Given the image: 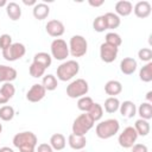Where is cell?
Masks as SVG:
<instances>
[{
    "mask_svg": "<svg viewBox=\"0 0 152 152\" xmlns=\"http://www.w3.org/2000/svg\"><path fill=\"white\" fill-rule=\"evenodd\" d=\"M12 142L19 150V152H36L38 139L33 132L25 131L17 133L13 137Z\"/></svg>",
    "mask_w": 152,
    "mask_h": 152,
    "instance_id": "1",
    "label": "cell"
},
{
    "mask_svg": "<svg viewBox=\"0 0 152 152\" xmlns=\"http://www.w3.org/2000/svg\"><path fill=\"white\" fill-rule=\"evenodd\" d=\"M120 129V122L116 119H107L96 125L95 133L100 139H109Z\"/></svg>",
    "mask_w": 152,
    "mask_h": 152,
    "instance_id": "2",
    "label": "cell"
},
{
    "mask_svg": "<svg viewBox=\"0 0 152 152\" xmlns=\"http://www.w3.org/2000/svg\"><path fill=\"white\" fill-rule=\"evenodd\" d=\"M80 71V64L78 62L70 59V61H65L63 63H61L57 68V78L59 81L66 82L70 81L71 78H74Z\"/></svg>",
    "mask_w": 152,
    "mask_h": 152,
    "instance_id": "3",
    "label": "cell"
},
{
    "mask_svg": "<svg viewBox=\"0 0 152 152\" xmlns=\"http://www.w3.org/2000/svg\"><path fill=\"white\" fill-rule=\"evenodd\" d=\"M94 120L89 116L88 113L80 114L72 122V133L76 135H86L94 127Z\"/></svg>",
    "mask_w": 152,
    "mask_h": 152,
    "instance_id": "4",
    "label": "cell"
},
{
    "mask_svg": "<svg viewBox=\"0 0 152 152\" xmlns=\"http://www.w3.org/2000/svg\"><path fill=\"white\" fill-rule=\"evenodd\" d=\"M69 53L72 57H83L88 50V42L81 34H75L70 38L69 42Z\"/></svg>",
    "mask_w": 152,
    "mask_h": 152,
    "instance_id": "5",
    "label": "cell"
},
{
    "mask_svg": "<svg viewBox=\"0 0 152 152\" xmlns=\"http://www.w3.org/2000/svg\"><path fill=\"white\" fill-rule=\"evenodd\" d=\"M89 90L88 82L83 78H76L72 82L69 83L66 87V95L70 99H80L82 96H86Z\"/></svg>",
    "mask_w": 152,
    "mask_h": 152,
    "instance_id": "6",
    "label": "cell"
},
{
    "mask_svg": "<svg viewBox=\"0 0 152 152\" xmlns=\"http://www.w3.org/2000/svg\"><path fill=\"white\" fill-rule=\"evenodd\" d=\"M51 57L57 61H64L69 56V46L62 38H56L51 43Z\"/></svg>",
    "mask_w": 152,
    "mask_h": 152,
    "instance_id": "7",
    "label": "cell"
},
{
    "mask_svg": "<svg viewBox=\"0 0 152 152\" xmlns=\"http://www.w3.org/2000/svg\"><path fill=\"white\" fill-rule=\"evenodd\" d=\"M138 137H139V135H138L137 131L134 129V127H133V126H127V127L124 128V131L119 134L118 142H119V145H120L121 147H124V148H131V147L135 144Z\"/></svg>",
    "mask_w": 152,
    "mask_h": 152,
    "instance_id": "8",
    "label": "cell"
},
{
    "mask_svg": "<svg viewBox=\"0 0 152 152\" xmlns=\"http://www.w3.org/2000/svg\"><path fill=\"white\" fill-rule=\"evenodd\" d=\"M26 53V48L21 43H12L10 48L2 51V57L8 62H14L24 57Z\"/></svg>",
    "mask_w": 152,
    "mask_h": 152,
    "instance_id": "9",
    "label": "cell"
},
{
    "mask_svg": "<svg viewBox=\"0 0 152 152\" xmlns=\"http://www.w3.org/2000/svg\"><path fill=\"white\" fill-rule=\"evenodd\" d=\"M119 52V48L109 45L107 43H102L100 45V57L104 63H112L116 59Z\"/></svg>",
    "mask_w": 152,
    "mask_h": 152,
    "instance_id": "10",
    "label": "cell"
},
{
    "mask_svg": "<svg viewBox=\"0 0 152 152\" xmlns=\"http://www.w3.org/2000/svg\"><path fill=\"white\" fill-rule=\"evenodd\" d=\"M45 94H46L45 88L42 84L36 83L26 93V100L30 102H39L45 97Z\"/></svg>",
    "mask_w": 152,
    "mask_h": 152,
    "instance_id": "11",
    "label": "cell"
},
{
    "mask_svg": "<svg viewBox=\"0 0 152 152\" xmlns=\"http://www.w3.org/2000/svg\"><path fill=\"white\" fill-rule=\"evenodd\" d=\"M45 30L48 32L49 36L51 37H61L64 31H65V27L63 25V23L61 20H57V19H52V20H49L45 25Z\"/></svg>",
    "mask_w": 152,
    "mask_h": 152,
    "instance_id": "12",
    "label": "cell"
},
{
    "mask_svg": "<svg viewBox=\"0 0 152 152\" xmlns=\"http://www.w3.org/2000/svg\"><path fill=\"white\" fill-rule=\"evenodd\" d=\"M151 11H152V6L148 1L146 0H142V1H138L134 7H133V12L134 14L140 18V19H145L147 18L150 14H151Z\"/></svg>",
    "mask_w": 152,
    "mask_h": 152,
    "instance_id": "13",
    "label": "cell"
},
{
    "mask_svg": "<svg viewBox=\"0 0 152 152\" xmlns=\"http://www.w3.org/2000/svg\"><path fill=\"white\" fill-rule=\"evenodd\" d=\"M68 144L72 150L81 151L87 145V138H86V135H76V134L71 133L68 138Z\"/></svg>",
    "mask_w": 152,
    "mask_h": 152,
    "instance_id": "14",
    "label": "cell"
},
{
    "mask_svg": "<svg viewBox=\"0 0 152 152\" xmlns=\"http://www.w3.org/2000/svg\"><path fill=\"white\" fill-rule=\"evenodd\" d=\"M17 70L12 66L0 64V82H12L17 78Z\"/></svg>",
    "mask_w": 152,
    "mask_h": 152,
    "instance_id": "15",
    "label": "cell"
},
{
    "mask_svg": "<svg viewBox=\"0 0 152 152\" xmlns=\"http://www.w3.org/2000/svg\"><path fill=\"white\" fill-rule=\"evenodd\" d=\"M137 61L132 57H125L121 62H120V70L122 74L125 75H132L134 74V71L137 70Z\"/></svg>",
    "mask_w": 152,
    "mask_h": 152,
    "instance_id": "16",
    "label": "cell"
},
{
    "mask_svg": "<svg viewBox=\"0 0 152 152\" xmlns=\"http://www.w3.org/2000/svg\"><path fill=\"white\" fill-rule=\"evenodd\" d=\"M119 110H120V114L124 118H127V119H131L137 114V107H135L134 102H132L129 100L124 101L122 103H120Z\"/></svg>",
    "mask_w": 152,
    "mask_h": 152,
    "instance_id": "17",
    "label": "cell"
},
{
    "mask_svg": "<svg viewBox=\"0 0 152 152\" xmlns=\"http://www.w3.org/2000/svg\"><path fill=\"white\" fill-rule=\"evenodd\" d=\"M115 14L121 17H127L133 12V5L131 1L127 0H120L115 4Z\"/></svg>",
    "mask_w": 152,
    "mask_h": 152,
    "instance_id": "18",
    "label": "cell"
},
{
    "mask_svg": "<svg viewBox=\"0 0 152 152\" xmlns=\"http://www.w3.org/2000/svg\"><path fill=\"white\" fill-rule=\"evenodd\" d=\"M32 13H33V17L38 20H44L48 18V15L50 14V7L44 4V2H37L34 6H33V10H32Z\"/></svg>",
    "mask_w": 152,
    "mask_h": 152,
    "instance_id": "19",
    "label": "cell"
},
{
    "mask_svg": "<svg viewBox=\"0 0 152 152\" xmlns=\"http://www.w3.org/2000/svg\"><path fill=\"white\" fill-rule=\"evenodd\" d=\"M122 91V84L116 80H110L104 84V93L109 96H116Z\"/></svg>",
    "mask_w": 152,
    "mask_h": 152,
    "instance_id": "20",
    "label": "cell"
},
{
    "mask_svg": "<svg viewBox=\"0 0 152 152\" xmlns=\"http://www.w3.org/2000/svg\"><path fill=\"white\" fill-rule=\"evenodd\" d=\"M6 13L11 20L15 21V20L20 19V17H21V8L17 2L12 1L6 5Z\"/></svg>",
    "mask_w": 152,
    "mask_h": 152,
    "instance_id": "21",
    "label": "cell"
},
{
    "mask_svg": "<svg viewBox=\"0 0 152 152\" xmlns=\"http://www.w3.org/2000/svg\"><path fill=\"white\" fill-rule=\"evenodd\" d=\"M50 145L56 151L63 150L65 147V145H66L65 137L62 133H55V134H52L51 138H50Z\"/></svg>",
    "mask_w": 152,
    "mask_h": 152,
    "instance_id": "22",
    "label": "cell"
},
{
    "mask_svg": "<svg viewBox=\"0 0 152 152\" xmlns=\"http://www.w3.org/2000/svg\"><path fill=\"white\" fill-rule=\"evenodd\" d=\"M33 62L39 64V65H42L43 68L48 69L51 65V63H52V57L48 52H43L42 51V52H37L33 56Z\"/></svg>",
    "mask_w": 152,
    "mask_h": 152,
    "instance_id": "23",
    "label": "cell"
},
{
    "mask_svg": "<svg viewBox=\"0 0 152 152\" xmlns=\"http://www.w3.org/2000/svg\"><path fill=\"white\" fill-rule=\"evenodd\" d=\"M134 129L137 131L138 135H141V137H146L148 133H150V122L147 120H144V119H138L134 124Z\"/></svg>",
    "mask_w": 152,
    "mask_h": 152,
    "instance_id": "24",
    "label": "cell"
},
{
    "mask_svg": "<svg viewBox=\"0 0 152 152\" xmlns=\"http://www.w3.org/2000/svg\"><path fill=\"white\" fill-rule=\"evenodd\" d=\"M104 110L109 114H113L115 112L119 110V107H120V101L118 97H114V96H109L108 99H106L104 101Z\"/></svg>",
    "mask_w": 152,
    "mask_h": 152,
    "instance_id": "25",
    "label": "cell"
},
{
    "mask_svg": "<svg viewBox=\"0 0 152 152\" xmlns=\"http://www.w3.org/2000/svg\"><path fill=\"white\" fill-rule=\"evenodd\" d=\"M104 15V19H106V23H107V28H118L121 24V19L119 15H116L115 13L113 12H107Z\"/></svg>",
    "mask_w": 152,
    "mask_h": 152,
    "instance_id": "26",
    "label": "cell"
},
{
    "mask_svg": "<svg viewBox=\"0 0 152 152\" xmlns=\"http://www.w3.org/2000/svg\"><path fill=\"white\" fill-rule=\"evenodd\" d=\"M42 86L45 88V90L48 91H53L57 86H58V82H57V78L56 76H53L52 74H48L43 77V81H42Z\"/></svg>",
    "mask_w": 152,
    "mask_h": 152,
    "instance_id": "27",
    "label": "cell"
},
{
    "mask_svg": "<svg viewBox=\"0 0 152 152\" xmlns=\"http://www.w3.org/2000/svg\"><path fill=\"white\" fill-rule=\"evenodd\" d=\"M139 78L145 82V83H148L152 81V62H148L146 63L139 71Z\"/></svg>",
    "mask_w": 152,
    "mask_h": 152,
    "instance_id": "28",
    "label": "cell"
},
{
    "mask_svg": "<svg viewBox=\"0 0 152 152\" xmlns=\"http://www.w3.org/2000/svg\"><path fill=\"white\" fill-rule=\"evenodd\" d=\"M138 114L140 115V119L148 121L152 119V104L150 102H142L138 108Z\"/></svg>",
    "mask_w": 152,
    "mask_h": 152,
    "instance_id": "29",
    "label": "cell"
},
{
    "mask_svg": "<svg viewBox=\"0 0 152 152\" xmlns=\"http://www.w3.org/2000/svg\"><path fill=\"white\" fill-rule=\"evenodd\" d=\"M93 104H94L93 99L89 97V96H87V95L80 97L78 101H77V108L81 112H83V113H88L90 110V108L93 107Z\"/></svg>",
    "mask_w": 152,
    "mask_h": 152,
    "instance_id": "30",
    "label": "cell"
},
{
    "mask_svg": "<svg viewBox=\"0 0 152 152\" xmlns=\"http://www.w3.org/2000/svg\"><path fill=\"white\" fill-rule=\"evenodd\" d=\"M14 114H15V112L12 106L6 104V106L0 107V119L2 121H11L14 118Z\"/></svg>",
    "mask_w": 152,
    "mask_h": 152,
    "instance_id": "31",
    "label": "cell"
},
{
    "mask_svg": "<svg viewBox=\"0 0 152 152\" xmlns=\"http://www.w3.org/2000/svg\"><path fill=\"white\" fill-rule=\"evenodd\" d=\"M88 114H89V116L94 120V122H96V121H99V120L102 118V115H103V107H102L100 103H95V102H94V104H93V107L90 108V110L88 112Z\"/></svg>",
    "mask_w": 152,
    "mask_h": 152,
    "instance_id": "32",
    "label": "cell"
},
{
    "mask_svg": "<svg viewBox=\"0 0 152 152\" xmlns=\"http://www.w3.org/2000/svg\"><path fill=\"white\" fill-rule=\"evenodd\" d=\"M104 38H106V42H104V43H107V44H109V45H113V46H115V48H119V46L122 44L121 37H120V34H118L116 32H108Z\"/></svg>",
    "mask_w": 152,
    "mask_h": 152,
    "instance_id": "33",
    "label": "cell"
},
{
    "mask_svg": "<svg viewBox=\"0 0 152 152\" xmlns=\"http://www.w3.org/2000/svg\"><path fill=\"white\" fill-rule=\"evenodd\" d=\"M93 28L96 31V32H104L107 28V23H106V19H104V15H99L94 19L93 21Z\"/></svg>",
    "mask_w": 152,
    "mask_h": 152,
    "instance_id": "34",
    "label": "cell"
},
{
    "mask_svg": "<svg viewBox=\"0 0 152 152\" xmlns=\"http://www.w3.org/2000/svg\"><path fill=\"white\" fill-rule=\"evenodd\" d=\"M45 70H46L45 68H43L42 65H39V64L34 63V62H32V64H31L30 68H28V72H30V75H31L32 77H34V78H39V77H42V76L44 75Z\"/></svg>",
    "mask_w": 152,
    "mask_h": 152,
    "instance_id": "35",
    "label": "cell"
},
{
    "mask_svg": "<svg viewBox=\"0 0 152 152\" xmlns=\"http://www.w3.org/2000/svg\"><path fill=\"white\" fill-rule=\"evenodd\" d=\"M0 90L2 91V94L8 99L11 100L13 96H14V93H15V88L14 86L12 84V82H6L2 84V87L0 88Z\"/></svg>",
    "mask_w": 152,
    "mask_h": 152,
    "instance_id": "36",
    "label": "cell"
},
{
    "mask_svg": "<svg viewBox=\"0 0 152 152\" xmlns=\"http://www.w3.org/2000/svg\"><path fill=\"white\" fill-rule=\"evenodd\" d=\"M138 57H139V59L141 62L148 63L152 59V50L150 48H142V49H140L138 51Z\"/></svg>",
    "mask_w": 152,
    "mask_h": 152,
    "instance_id": "37",
    "label": "cell"
},
{
    "mask_svg": "<svg viewBox=\"0 0 152 152\" xmlns=\"http://www.w3.org/2000/svg\"><path fill=\"white\" fill-rule=\"evenodd\" d=\"M12 45V37L7 33H4L0 36V49L4 51L7 48H10Z\"/></svg>",
    "mask_w": 152,
    "mask_h": 152,
    "instance_id": "38",
    "label": "cell"
},
{
    "mask_svg": "<svg viewBox=\"0 0 152 152\" xmlns=\"http://www.w3.org/2000/svg\"><path fill=\"white\" fill-rule=\"evenodd\" d=\"M36 151L37 152H53V148L51 147L50 144L43 142V144H39L38 147H36Z\"/></svg>",
    "mask_w": 152,
    "mask_h": 152,
    "instance_id": "39",
    "label": "cell"
},
{
    "mask_svg": "<svg viewBox=\"0 0 152 152\" xmlns=\"http://www.w3.org/2000/svg\"><path fill=\"white\" fill-rule=\"evenodd\" d=\"M131 148L132 152H148V148L145 144H134Z\"/></svg>",
    "mask_w": 152,
    "mask_h": 152,
    "instance_id": "40",
    "label": "cell"
},
{
    "mask_svg": "<svg viewBox=\"0 0 152 152\" xmlns=\"http://www.w3.org/2000/svg\"><path fill=\"white\" fill-rule=\"evenodd\" d=\"M88 4L91 6V7H100L104 4V0H89Z\"/></svg>",
    "mask_w": 152,
    "mask_h": 152,
    "instance_id": "41",
    "label": "cell"
},
{
    "mask_svg": "<svg viewBox=\"0 0 152 152\" xmlns=\"http://www.w3.org/2000/svg\"><path fill=\"white\" fill-rule=\"evenodd\" d=\"M8 101H10V100H8V99L2 94V91L0 90V104H6Z\"/></svg>",
    "mask_w": 152,
    "mask_h": 152,
    "instance_id": "42",
    "label": "cell"
},
{
    "mask_svg": "<svg viewBox=\"0 0 152 152\" xmlns=\"http://www.w3.org/2000/svg\"><path fill=\"white\" fill-rule=\"evenodd\" d=\"M23 4L26 6H34L37 4V1L36 0H23Z\"/></svg>",
    "mask_w": 152,
    "mask_h": 152,
    "instance_id": "43",
    "label": "cell"
},
{
    "mask_svg": "<svg viewBox=\"0 0 152 152\" xmlns=\"http://www.w3.org/2000/svg\"><path fill=\"white\" fill-rule=\"evenodd\" d=\"M146 100H147V102H152V90H150V91H147V94H146Z\"/></svg>",
    "mask_w": 152,
    "mask_h": 152,
    "instance_id": "44",
    "label": "cell"
},
{
    "mask_svg": "<svg viewBox=\"0 0 152 152\" xmlns=\"http://www.w3.org/2000/svg\"><path fill=\"white\" fill-rule=\"evenodd\" d=\"M0 152H14L12 148H10V147H7V146H4V147H1L0 148Z\"/></svg>",
    "mask_w": 152,
    "mask_h": 152,
    "instance_id": "45",
    "label": "cell"
},
{
    "mask_svg": "<svg viewBox=\"0 0 152 152\" xmlns=\"http://www.w3.org/2000/svg\"><path fill=\"white\" fill-rule=\"evenodd\" d=\"M6 5H7L6 0H0V7H2V6H6Z\"/></svg>",
    "mask_w": 152,
    "mask_h": 152,
    "instance_id": "46",
    "label": "cell"
},
{
    "mask_svg": "<svg viewBox=\"0 0 152 152\" xmlns=\"http://www.w3.org/2000/svg\"><path fill=\"white\" fill-rule=\"evenodd\" d=\"M1 132H2V125L0 124V134H1Z\"/></svg>",
    "mask_w": 152,
    "mask_h": 152,
    "instance_id": "47",
    "label": "cell"
},
{
    "mask_svg": "<svg viewBox=\"0 0 152 152\" xmlns=\"http://www.w3.org/2000/svg\"><path fill=\"white\" fill-rule=\"evenodd\" d=\"M78 152H87V151H83V150H81V151H78Z\"/></svg>",
    "mask_w": 152,
    "mask_h": 152,
    "instance_id": "48",
    "label": "cell"
}]
</instances>
